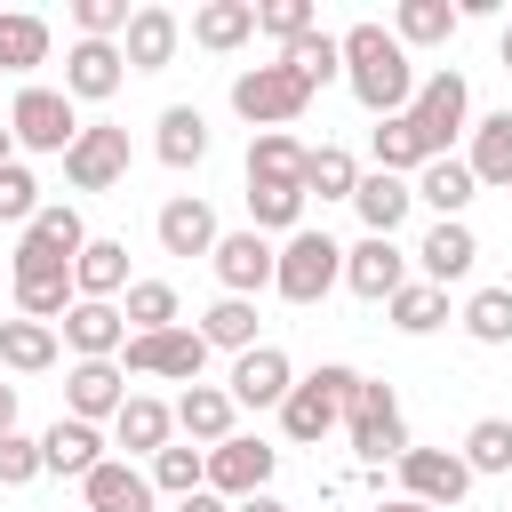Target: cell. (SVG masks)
Instances as JSON below:
<instances>
[{
  "label": "cell",
  "instance_id": "obj_36",
  "mask_svg": "<svg viewBox=\"0 0 512 512\" xmlns=\"http://www.w3.org/2000/svg\"><path fill=\"white\" fill-rule=\"evenodd\" d=\"M456 24H464V16H456L448 0H400V16H392V40H400V48H440Z\"/></svg>",
  "mask_w": 512,
  "mask_h": 512
},
{
  "label": "cell",
  "instance_id": "obj_34",
  "mask_svg": "<svg viewBox=\"0 0 512 512\" xmlns=\"http://www.w3.org/2000/svg\"><path fill=\"white\" fill-rule=\"evenodd\" d=\"M472 184H512V112H488L472 128V152H464Z\"/></svg>",
  "mask_w": 512,
  "mask_h": 512
},
{
  "label": "cell",
  "instance_id": "obj_27",
  "mask_svg": "<svg viewBox=\"0 0 512 512\" xmlns=\"http://www.w3.org/2000/svg\"><path fill=\"white\" fill-rule=\"evenodd\" d=\"M168 432H176V416H168V400H152V392H128L120 416H112V440H120L128 456H160Z\"/></svg>",
  "mask_w": 512,
  "mask_h": 512
},
{
  "label": "cell",
  "instance_id": "obj_52",
  "mask_svg": "<svg viewBox=\"0 0 512 512\" xmlns=\"http://www.w3.org/2000/svg\"><path fill=\"white\" fill-rule=\"evenodd\" d=\"M0 432H16V384H0Z\"/></svg>",
  "mask_w": 512,
  "mask_h": 512
},
{
  "label": "cell",
  "instance_id": "obj_3",
  "mask_svg": "<svg viewBox=\"0 0 512 512\" xmlns=\"http://www.w3.org/2000/svg\"><path fill=\"white\" fill-rule=\"evenodd\" d=\"M352 384H360V368H344V360L312 368L304 384H288V400H280V432H288L296 448L328 440V432L344 424V400H352Z\"/></svg>",
  "mask_w": 512,
  "mask_h": 512
},
{
  "label": "cell",
  "instance_id": "obj_56",
  "mask_svg": "<svg viewBox=\"0 0 512 512\" xmlns=\"http://www.w3.org/2000/svg\"><path fill=\"white\" fill-rule=\"evenodd\" d=\"M8 160H16V136H8V128H0V168H8Z\"/></svg>",
  "mask_w": 512,
  "mask_h": 512
},
{
  "label": "cell",
  "instance_id": "obj_25",
  "mask_svg": "<svg viewBox=\"0 0 512 512\" xmlns=\"http://www.w3.org/2000/svg\"><path fill=\"white\" fill-rule=\"evenodd\" d=\"M72 296H88V304L128 296V240H88L72 256Z\"/></svg>",
  "mask_w": 512,
  "mask_h": 512
},
{
  "label": "cell",
  "instance_id": "obj_39",
  "mask_svg": "<svg viewBox=\"0 0 512 512\" xmlns=\"http://www.w3.org/2000/svg\"><path fill=\"white\" fill-rule=\"evenodd\" d=\"M248 232H304V192L296 184H248Z\"/></svg>",
  "mask_w": 512,
  "mask_h": 512
},
{
  "label": "cell",
  "instance_id": "obj_29",
  "mask_svg": "<svg viewBox=\"0 0 512 512\" xmlns=\"http://www.w3.org/2000/svg\"><path fill=\"white\" fill-rule=\"evenodd\" d=\"M408 192H416L424 208H440V224H448V216H464V208H472V192H480V184H472V168L448 152V160H424Z\"/></svg>",
  "mask_w": 512,
  "mask_h": 512
},
{
  "label": "cell",
  "instance_id": "obj_24",
  "mask_svg": "<svg viewBox=\"0 0 512 512\" xmlns=\"http://www.w3.org/2000/svg\"><path fill=\"white\" fill-rule=\"evenodd\" d=\"M416 264H424V280H432V288L464 280V272L480 264V240H472V224H464V216L432 224V232H424V248H416Z\"/></svg>",
  "mask_w": 512,
  "mask_h": 512
},
{
  "label": "cell",
  "instance_id": "obj_8",
  "mask_svg": "<svg viewBox=\"0 0 512 512\" xmlns=\"http://www.w3.org/2000/svg\"><path fill=\"white\" fill-rule=\"evenodd\" d=\"M8 136L24 144V152H72V136H80V112H72V96L64 88H16V104H8Z\"/></svg>",
  "mask_w": 512,
  "mask_h": 512
},
{
  "label": "cell",
  "instance_id": "obj_21",
  "mask_svg": "<svg viewBox=\"0 0 512 512\" xmlns=\"http://www.w3.org/2000/svg\"><path fill=\"white\" fill-rule=\"evenodd\" d=\"M64 344H72L80 360H120V344H128L120 304H88V296H72V312H64Z\"/></svg>",
  "mask_w": 512,
  "mask_h": 512
},
{
  "label": "cell",
  "instance_id": "obj_46",
  "mask_svg": "<svg viewBox=\"0 0 512 512\" xmlns=\"http://www.w3.org/2000/svg\"><path fill=\"white\" fill-rule=\"evenodd\" d=\"M48 64V24L40 16H0V72H32Z\"/></svg>",
  "mask_w": 512,
  "mask_h": 512
},
{
  "label": "cell",
  "instance_id": "obj_4",
  "mask_svg": "<svg viewBox=\"0 0 512 512\" xmlns=\"http://www.w3.org/2000/svg\"><path fill=\"white\" fill-rule=\"evenodd\" d=\"M336 280H344V248H336L328 232L304 224V232H288V240L272 248V288H280L288 304H320Z\"/></svg>",
  "mask_w": 512,
  "mask_h": 512
},
{
  "label": "cell",
  "instance_id": "obj_37",
  "mask_svg": "<svg viewBox=\"0 0 512 512\" xmlns=\"http://www.w3.org/2000/svg\"><path fill=\"white\" fill-rule=\"evenodd\" d=\"M280 64H288L304 88H328V80L344 72V48H336V32H320V24H312L304 40H288V48H280Z\"/></svg>",
  "mask_w": 512,
  "mask_h": 512
},
{
  "label": "cell",
  "instance_id": "obj_54",
  "mask_svg": "<svg viewBox=\"0 0 512 512\" xmlns=\"http://www.w3.org/2000/svg\"><path fill=\"white\" fill-rule=\"evenodd\" d=\"M376 512H432V504H408V496H384Z\"/></svg>",
  "mask_w": 512,
  "mask_h": 512
},
{
  "label": "cell",
  "instance_id": "obj_2",
  "mask_svg": "<svg viewBox=\"0 0 512 512\" xmlns=\"http://www.w3.org/2000/svg\"><path fill=\"white\" fill-rule=\"evenodd\" d=\"M344 432H352V448H360V464H368V472H376V464H400V456H408L400 392H392L384 376H360V384H352V400H344Z\"/></svg>",
  "mask_w": 512,
  "mask_h": 512
},
{
  "label": "cell",
  "instance_id": "obj_41",
  "mask_svg": "<svg viewBox=\"0 0 512 512\" xmlns=\"http://www.w3.org/2000/svg\"><path fill=\"white\" fill-rule=\"evenodd\" d=\"M384 312H392V328H400V336H432V328L448 320V288H432V280H408V288H400Z\"/></svg>",
  "mask_w": 512,
  "mask_h": 512
},
{
  "label": "cell",
  "instance_id": "obj_10",
  "mask_svg": "<svg viewBox=\"0 0 512 512\" xmlns=\"http://www.w3.org/2000/svg\"><path fill=\"white\" fill-rule=\"evenodd\" d=\"M120 360L136 368V376H168V384H200V368H208V344H200V328H160V336H128L120 344Z\"/></svg>",
  "mask_w": 512,
  "mask_h": 512
},
{
  "label": "cell",
  "instance_id": "obj_19",
  "mask_svg": "<svg viewBox=\"0 0 512 512\" xmlns=\"http://www.w3.org/2000/svg\"><path fill=\"white\" fill-rule=\"evenodd\" d=\"M168 416H176V432H184L192 448H216V440H232V416H240V408H232L224 384H184Z\"/></svg>",
  "mask_w": 512,
  "mask_h": 512
},
{
  "label": "cell",
  "instance_id": "obj_26",
  "mask_svg": "<svg viewBox=\"0 0 512 512\" xmlns=\"http://www.w3.org/2000/svg\"><path fill=\"white\" fill-rule=\"evenodd\" d=\"M352 208H360V224H368L376 240H392V232L408 224L416 192H408V176H384V168H376V176H360V184H352Z\"/></svg>",
  "mask_w": 512,
  "mask_h": 512
},
{
  "label": "cell",
  "instance_id": "obj_1",
  "mask_svg": "<svg viewBox=\"0 0 512 512\" xmlns=\"http://www.w3.org/2000/svg\"><path fill=\"white\" fill-rule=\"evenodd\" d=\"M336 48H344V80H352L360 112H376V120L408 112V96H416V64H408V48H400L384 24H352Z\"/></svg>",
  "mask_w": 512,
  "mask_h": 512
},
{
  "label": "cell",
  "instance_id": "obj_48",
  "mask_svg": "<svg viewBox=\"0 0 512 512\" xmlns=\"http://www.w3.org/2000/svg\"><path fill=\"white\" fill-rule=\"evenodd\" d=\"M128 0H72V24H80V40H120L128 32Z\"/></svg>",
  "mask_w": 512,
  "mask_h": 512
},
{
  "label": "cell",
  "instance_id": "obj_38",
  "mask_svg": "<svg viewBox=\"0 0 512 512\" xmlns=\"http://www.w3.org/2000/svg\"><path fill=\"white\" fill-rule=\"evenodd\" d=\"M352 184H360V160H352L344 144L304 152V200H312V192H320V200H352Z\"/></svg>",
  "mask_w": 512,
  "mask_h": 512
},
{
  "label": "cell",
  "instance_id": "obj_50",
  "mask_svg": "<svg viewBox=\"0 0 512 512\" xmlns=\"http://www.w3.org/2000/svg\"><path fill=\"white\" fill-rule=\"evenodd\" d=\"M32 480H40V440L0 432V488H32Z\"/></svg>",
  "mask_w": 512,
  "mask_h": 512
},
{
  "label": "cell",
  "instance_id": "obj_12",
  "mask_svg": "<svg viewBox=\"0 0 512 512\" xmlns=\"http://www.w3.org/2000/svg\"><path fill=\"white\" fill-rule=\"evenodd\" d=\"M464 488H472V472H464V456H456V448H408V456H400V496H408V504L456 512V504H464Z\"/></svg>",
  "mask_w": 512,
  "mask_h": 512
},
{
  "label": "cell",
  "instance_id": "obj_30",
  "mask_svg": "<svg viewBox=\"0 0 512 512\" xmlns=\"http://www.w3.org/2000/svg\"><path fill=\"white\" fill-rule=\"evenodd\" d=\"M152 128H160V136H152V152H160L168 168H200V160H208V120H200L192 104H168Z\"/></svg>",
  "mask_w": 512,
  "mask_h": 512
},
{
  "label": "cell",
  "instance_id": "obj_32",
  "mask_svg": "<svg viewBox=\"0 0 512 512\" xmlns=\"http://www.w3.org/2000/svg\"><path fill=\"white\" fill-rule=\"evenodd\" d=\"M120 320H128V336H160V328H176V320H184V304H176V288H168V280H128Z\"/></svg>",
  "mask_w": 512,
  "mask_h": 512
},
{
  "label": "cell",
  "instance_id": "obj_44",
  "mask_svg": "<svg viewBox=\"0 0 512 512\" xmlns=\"http://www.w3.org/2000/svg\"><path fill=\"white\" fill-rule=\"evenodd\" d=\"M456 456H464V472H512V424L504 416H480Z\"/></svg>",
  "mask_w": 512,
  "mask_h": 512
},
{
  "label": "cell",
  "instance_id": "obj_5",
  "mask_svg": "<svg viewBox=\"0 0 512 512\" xmlns=\"http://www.w3.org/2000/svg\"><path fill=\"white\" fill-rule=\"evenodd\" d=\"M464 120H472V88H464L456 64H440L432 80H416V96H408V128H416V144H424L432 160H448V144L464 136Z\"/></svg>",
  "mask_w": 512,
  "mask_h": 512
},
{
  "label": "cell",
  "instance_id": "obj_51",
  "mask_svg": "<svg viewBox=\"0 0 512 512\" xmlns=\"http://www.w3.org/2000/svg\"><path fill=\"white\" fill-rule=\"evenodd\" d=\"M176 512H232L224 496H208V488H192V496H176Z\"/></svg>",
  "mask_w": 512,
  "mask_h": 512
},
{
  "label": "cell",
  "instance_id": "obj_14",
  "mask_svg": "<svg viewBox=\"0 0 512 512\" xmlns=\"http://www.w3.org/2000/svg\"><path fill=\"white\" fill-rule=\"evenodd\" d=\"M120 400H128L120 360H72V376H64V416H80V424H112Z\"/></svg>",
  "mask_w": 512,
  "mask_h": 512
},
{
  "label": "cell",
  "instance_id": "obj_28",
  "mask_svg": "<svg viewBox=\"0 0 512 512\" xmlns=\"http://www.w3.org/2000/svg\"><path fill=\"white\" fill-rule=\"evenodd\" d=\"M304 152L312 144H296L288 128H256L248 136V184H296L304 192Z\"/></svg>",
  "mask_w": 512,
  "mask_h": 512
},
{
  "label": "cell",
  "instance_id": "obj_43",
  "mask_svg": "<svg viewBox=\"0 0 512 512\" xmlns=\"http://www.w3.org/2000/svg\"><path fill=\"white\" fill-rule=\"evenodd\" d=\"M368 152H376V168H384V176H408V168H424V160H432V152L416 144L408 112H392V120H384V128L368 136Z\"/></svg>",
  "mask_w": 512,
  "mask_h": 512
},
{
  "label": "cell",
  "instance_id": "obj_45",
  "mask_svg": "<svg viewBox=\"0 0 512 512\" xmlns=\"http://www.w3.org/2000/svg\"><path fill=\"white\" fill-rule=\"evenodd\" d=\"M464 336H472V344H512V288H472Z\"/></svg>",
  "mask_w": 512,
  "mask_h": 512
},
{
  "label": "cell",
  "instance_id": "obj_16",
  "mask_svg": "<svg viewBox=\"0 0 512 512\" xmlns=\"http://www.w3.org/2000/svg\"><path fill=\"white\" fill-rule=\"evenodd\" d=\"M344 288L352 296H368V304H392L400 288H408V256L392 248V240H360V248H344Z\"/></svg>",
  "mask_w": 512,
  "mask_h": 512
},
{
  "label": "cell",
  "instance_id": "obj_22",
  "mask_svg": "<svg viewBox=\"0 0 512 512\" xmlns=\"http://www.w3.org/2000/svg\"><path fill=\"white\" fill-rule=\"evenodd\" d=\"M96 464H104V432H96V424L56 416V424L40 432V472H72V480H88Z\"/></svg>",
  "mask_w": 512,
  "mask_h": 512
},
{
  "label": "cell",
  "instance_id": "obj_42",
  "mask_svg": "<svg viewBox=\"0 0 512 512\" xmlns=\"http://www.w3.org/2000/svg\"><path fill=\"white\" fill-rule=\"evenodd\" d=\"M144 480H152V496H192V488H208V448H176L168 440Z\"/></svg>",
  "mask_w": 512,
  "mask_h": 512
},
{
  "label": "cell",
  "instance_id": "obj_15",
  "mask_svg": "<svg viewBox=\"0 0 512 512\" xmlns=\"http://www.w3.org/2000/svg\"><path fill=\"white\" fill-rule=\"evenodd\" d=\"M208 264H216L224 296H256V288H272V240H264V232H216Z\"/></svg>",
  "mask_w": 512,
  "mask_h": 512
},
{
  "label": "cell",
  "instance_id": "obj_20",
  "mask_svg": "<svg viewBox=\"0 0 512 512\" xmlns=\"http://www.w3.org/2000/svg\"><path fill=\"white\" fill-rule=\"evenodd\" d=\"M152 232H160L168 256H208V248H216V208H208L200 192H176V200L152 216Z\"/></svg>",
  "mask_w": 512,
  "mask_h": 512
},
{
  "label": "cell",
  "instance_id": "obj_13",
  "mask_svg": "<svg viewBox=\"0 0 512 512\" xmlns=\"http://www.w3.org/2000/svg\"><path fill=\"white\" fill-rule=\"evenodd\" d=\"M176 40H184L176 8L144 0V8L128 16V32H120V64H128V72H168V64H176Z\"/></svg>",
  "mask_w": 512,
  "mask_h": 512
},
{
  "label": "cell",
  "instance_id": "obj_6",
  "mask_svg": "<svg viewBox=\"0 0 512 512\" xmlns=\"http://www.w3.org/2000/svg\"><path fill=\"white\" fill-rule=\"evenodd\" d=\"M8 272H16V312H24V320H48V328H56V320L72 312V264H64L56 248L16 240V264H8Z\"/></svg>",
  "mask_w": 512,
  "mask_h": 512
},
{
  "label": "cell",
  "instance_id": "obj_17",
  "mask_svg": "<svg viewBox=\"0 0 512 512\" xmlns=\"http://www.w3.org/2000/svg\"><path fill=\"white\" fill-rule=\"evenodd\" d=\"M288 384H296L288 352H280V344H256V352L232 360V384H224V392H232V408H280Z\"/></svg>",
  "mask_w": 512,
  "mask_h": 512
},
{
  "label": "cell",
  "instance_id": "obj_11",
  "mask_svg": "<svg viewBox=\"0 0 512 512\" xmlns=\"http://www.w3.org/2000/svg\"><path fill=\"white\" fill-rule=\"evenodd\" d=\"M272 464H280V448H264V440L232 432V440H216V448H208V496H224V504H240V496H264Z\"/></svg>",
  "mask_w": 512,
  "mask_h": 512
},
{
  "label": "cell",
  "instance_id": "obj_55",
  "mask_svg": "<svg viewBox=\"0 0 512 512\" xmlns=\"http://www.w3.org/2000/svg\"><path fill=\"white\" fill-rule=\"evenodd\" d=\"M496 64H504V72H512V24H504V40H496Z\"/></svg>",
  "mask_w": 512,
  "mask_h": 512
},
{
  "label": "cell",
  "instance_id": "obj_47",
  "mask_svg": "<svg viewBox=\"0 0 512 512\" xmlns=\"http://www.w3.org/2000/svg\"><path fill=\"white\" fill-rule=\"evenodd\" d=\"M32 216H40V184L24 160H8L0 168V224H32Z\"/></svg>",
  "mask_w": 512,
  "mask_h": 512
},
{
  "label": "cell",
  "instance_id": "obj_35",
  "mask_svg": "<svg viewBox=\"0 0 512 512\" xmlns=\"http://www.w3.org/2000/svg\"><path fill=\"white\" fill-rule=\"evenodd\" d=\"M248 32H256V0H208V8H192V40L216 48V56L240 48Z\"/></svg>",
  "mask_w": 512,
  "mask_h": 512
},
{
  "label": "cell",
  "instance_id": "obj_7",
  "mask_svg": "<svg viewBox=\"0 0 512 512\" xmlns=\"http://www.w3.org/2000/svg\"><path fill=\"white\" fill-rule=\"evenodd\" d=\"M304 104H312V88H304L288 64H248V72L232 80V112H240L248 128H288Z\"/></svg>",
  "mask_w": 512,
  "mask_h": 512
},
{
  "label": "cell",
  "instance_id": "obj_33",
  "mask_svg": "<svg viewBox=\"0 0 512 512\" xmlns=\"http://www.w3.org/2000/svg\"><path fill=\"white\" fill-rule=\"evenodd\" d=\"M200 344L208 352H256V304L248 296H216L200 312Z\"/></svg>",
  "mask_w": 512,
  "mask_h": 512
},
{
  "label": "cell",
  "instance_id": "obj_18",
  "mask_svg": "<svg viewBox=\"0 0 512 512\" xmlns=\"http://www.w3.org/2000/svg\"><path fill=\"white\" fill-rule=\"evenodd\" d=\"M120 80H128L120 40H72V56H64V96L72 104H104Z\"/></svg>",
  "mask_w": 512,
  "mask_h": 512
},
{
  "label": "cell",
  "instance_id": "obj_49",
  "mask_svg": "<svg viewBox=\"0 0 512 512\" xmlns=\"http://www.w3.org/2000/svg\"><path fill=\"white\" fill-rule=\"evenodd\" d=\"M256 32H272L280 48L312 32V0H256Z\"/></svg>",
  "mask_w": 512,
  "mask_h": 512
},
{
  "label": "cell",
  "instance_id": "obj_23",
  "mask_svg": "<svg viewBox=\"0 0 512 512\" xmlns=\"http://www.w3.org/2000/svg\"><path fill=\"white\" fill-rule=\"evenodd\" d=\"M80 496H88V512H152V504H160L152 480H144L128 456H104V464L80 480Z\"/></svg>",
  "mask_w": 512,
  "mask_h": 512
},
{
  "label": "cell",
  "instance_id": "obj_53",
  "mask_svg": "<svg viewBox=\"0 0 512 512\" xmlns=\"http://www.w3.org/2000/svg\"><path fill=\"white\" fill-rule=\"evenodd\" d=\"M232 512H288V504H280V496H240Z\"/></svg>",
  "mask_w": 512,
  "mask_h": 512
},
{
  "label": "cell",
  "instance_id": "obj_40",
  "mask_svg": "<svg viewBox=\"0 0 512 512\" xmlns=\"http://www.w3.org/2000/svg\"><path fill=\"white\" fill-rule=\"evenodd\" d=\"M24 240H40V248H56V256L72 264V256L88 248V224H80V208H72V200H40V216L24 224Z\"/></svg>",
  "mask_w": 512,
  "mask_h": 512
},
{
  "label": "cell",
  "instance_id": "obj_31",
  "mask_svg": "<svg viewBox=\"0 0 512 512\" xmlns=\"http://www.w3.org/2000/svg\"><path fill=\"white\" fill-rule=\"evenodd\" d=\"M0 368H16V376H40V368H56V328L48 320H0Z\"/></svg>",
  "mask_w": 512,
  "mask_h": 512
},
{
  "label": "cell",
  "instance_id": "obj_9",
  "mask_svg": "<svg viewBox=\"0 0 512 512\" xmlns=\"http://www.w3.org/2000/svg\"><path fill=\"white\" fill-rule=\"evenodd\" d=\"M64 176H72V192H112V184L128 176V128L80 120V136H72V152H64Z\"/></svg>",
  "mask_w": 512,
  "mask_h": 512
}]
</instances>
